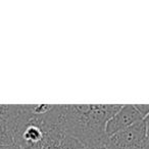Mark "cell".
<instances>
[{"instance_id":"cell-3","label":"cell","mask_w":149,"mask_h":149,"mask_svg":"<svg viewBox=\"0 0 149 149\" xmlns=\"http://www.w3.org/2000/svg\"><path fill=\"white\" fill-rule=\"evenodd\" d=\"M141 120H143V118L135 108L134 104H122L118 111L108 120L106 125V134L108 137L112 136Z\"/></svg>"},{"instance_id":"cell-7","label":"cell","mask_w":149,"mask_h":149,"mask_svg":"<svg viewBox=\"0 0 149 149\" xmlns=\"http://www.w3.org/2000/svg\"><path fill=\"white\" fill-rule=\"evenodd\" d=\"M143 122H144V124H145V128H146L147 137H149V114L146 116V118H144V120H143Z\"/></svg>"},{"instance_id":"cell-5","label":"cell","mask_w":149,"mask_h":149,"mask_svg":"<svg viewBox=\"0 0 149 149\" xmlns=\"http://www.w3.org/2000/svg\"><path fill=\"white\" fill-rule=\"evenodd\" d=\"M56 147L58 149H88L80 140L68 135H64Z\"/></svg>"},{"instance_id":"cell-4","label":"cell","mask_w":149,"mask_h":149,"mask_svg":"<svg viewBox=\"0 0 149 149\" xmlns=\"http://www.w3.org/2000/svg\"><path fill=\"white\" fill-rule=\"evenodd\" d=\"M13 126L6 114V105H0V146H13Z\"/></svg>"},{"instance_id":"cell-2","label":"cell","mask_w":149,"mask_h":149,"mask_svg":"<svg viewBox=\"0 0 149 149\" xmlns=\"http://www.w3.org/2000/svg\"><path fill=\"white\" fill-rule=\"evenodd\" d=\"M146 138L145 124L141 120L130 128L108 137L107 146L109 149H142Z\"/></svg>"},{"instance_id":"cell-1","label":"cell","mask_w":149,"mask_h":149,"mask_svg":"<svg viewBox=\"0 0 149 149\" xmlns=\"http://www.w3.org/2000/svg\"><path fill=\"white\" fill-rule=\"evenodd\" d=\"M120 107L122 104H53L49 114L62 132L94 149L107 145L106 125Z\"/></svg>"},{"instance_id":"cell-6","label":"cell","mask_w":149,"mask_h":149,"mask_svg":"<svg viewBox=\"0 0 149 149\" xmlns=\"http://www.w3.org/2000/svg\"><path fill=\"white\" fill-rule=\"evenodd\" d=\"M135 108L142 116L143 120L149 114V104H134Z\"/></svg>"},{"instance_id":"cell-8","label":"cell","mask_w":149,"mask_h":149,"mask_svg":"<svg viewBox=\"0 0 149 149\" xmlns=\"http://www.w3.org/2000/svg\"><path fill=\"white\" fill-rule=\"evenodd\" d=\"M142 149H149V137H147V138L145 139L144 143H143V145H142Z\"/></svg>"},{"instance_id":"cell-9","label":"cell","mask_w":149,"mask_h":149,"mask_svg":"<svg viewBox=\"0 0 149 149\" xmlns=\"http://www.w3.org/2000/svg\"><path fill=\"white\" fill-rule=\"evenodd\" d=\"M94 149H109V148H108L107 145H103V146H99V147H97V148H94Z\"/></svg>"}]
</instances>
